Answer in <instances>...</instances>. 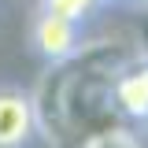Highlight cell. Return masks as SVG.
<instances>
[{
    "instance_id": "1",
    "label": "cell",
    "mask_w": 148,
    "mask_h": 148,
    "mask_svg": "<svg viewBox=\"0 0 148 148\" xmlns=\"http://www.w3.org/2000/svg\"><path fill=\"white\" fill-rule=\"evenodd\" d=\"M111 111L148 126V56H133L111 82Z\"/></svg>"
},
{
    "instance_id": "2",
    "label": "cell",
    "mask_w": 148,
    "mask_h": 148,
    "mask_svg": "<svg viewBox=\"0 0 148 148\" xmlns=\"http://www.w3.org/2000/svg\"><path fill=\"white\" fill-rule=\"evenodd\" d=\"M34 133L30 92L18 85H0V148H26Z\"/></svg>"
},
{
    "instance_id": "3",
    "label": "cell",
    "mask_w": 148,
    "mask_h": 148,
    "mask_svg": "<svg viewBox=\"0 0 148 148\" xmlns=\"http://www.w3.org/2000/svg\"><path fill=\"white\" fill-rule=\"evenodd\" d=\"M34 45H37V52L45 56L48 63H63V59H71V56L82 48L78 22H67V18H59V15L41 11L37 22H34Z\"/></svg>"
},
{
    "instance_id": "4",
    "label": "cell",
    "mask_w": 148,
    "mask_h": 148,
    "mask_svg": "<svg viewBox=\"0 0 148 148\" xmlns=\"http://www.w3.org/2000/svg\"><path fill=\"white\" fill-rule=\"evenodd\" d=\"M82 148H145V141L133 130H126V126H108V130L89 133L82 141Z\"/></svg>"
},
{
    "instance_id": "5",
    "label": "cell",
    "mask_w": 148,
    "mask_h": 148,
    "mask_svg": "<svg viewBox=\"0 0 148 148\" xmlns=\"http://www.w3.org/2000/svg\"><path fill=\"white\" fill-rule=\"evenodd\" d=\"M96 4H100V0H41V11L59 15V18H67V22H78V18L89 15Z\"/></svg>"
}]
</instances>
